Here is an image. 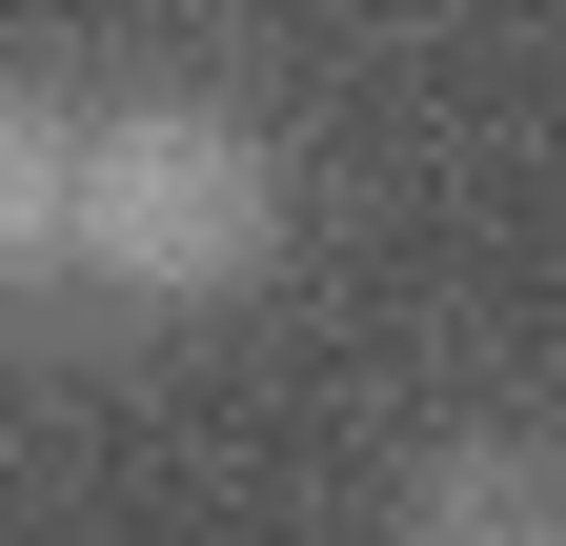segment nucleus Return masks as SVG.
Listing matches in <instances>:
<instances>
[{"label":"nucleus","mask_w":566,"mask_h":546,"mask_svg":"<svg viewBox=\"0 0 566 546\" xmlns=\"http://www.w3.org/2000/svg\"><path fill=\"white\" fill-rule=\"evenodd\" d=\"M385 526H424V546H566V445H526V426H446V445H405Z\"/></svg>","instance_id":"nucleus-2"},{"label":"nucleus","mask_w":566,"mask_h":546,"mask_svg":"<svg viewBox=\"0 0 566 546\" xmlns=\"http://www.w3.org/2000/svg\"><path fill=\"white\" fill-rule=\"evenodd\" d=\"M82 304V102L0 82V324Z\"/></svg>","instance_id":"nucleus-3"},{"label":"nucleus","mask_w":566,"mask_h":546,"mask_svg":"<svg viewBox=\"0 0 566 546\" xmlns=\"http://www.w3.org/2000/svg\"><path fill=\"white\" fill-rule=\"evenodd\" d=\"M283 263V143L202 82L82 102V284L102 304H223Z\"/></svg>","instance_id":"nucleus-1"}]
</instances>
